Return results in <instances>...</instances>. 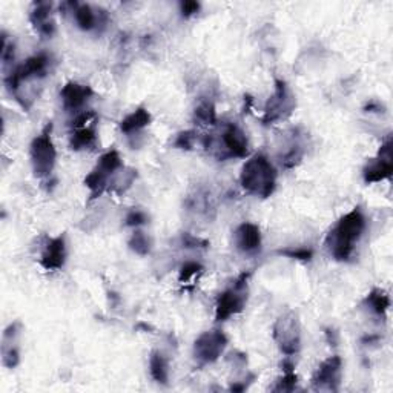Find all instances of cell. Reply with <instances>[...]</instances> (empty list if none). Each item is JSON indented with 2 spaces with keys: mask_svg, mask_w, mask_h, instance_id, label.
<instances>
[{
  "mask_svg": "<svg viewBox=\"0 0 393 393\" xmlns=\"http://www.w3.org/2000/svg\"><path fill=\"white\" fill-rule=\"evenodd\" d=\"M365 225L368 221H365L361 208H353L338 220L335 228L329 232L326 238V245L335 260H349L355 251V245L364 234Z\"/></svg>",
  "mask_w": 393,
  "mask_h": 393,
  "instance_id": "cell-1",
  "label": "cell"
},
{
  "mask_svg": "<svg viewBox=\"0 0 393 393\" xmlns=\"http://www.w3.org/2000/svg\"><path fill=\"white\" fill-rule=\"evenodd\" d=\"M240 183L246 192L267 199L275 191L276 169L264 154H257L241 169Z\"/></svg>",
  "mask_w": 393,
  "mask_h": 393,
  "instance_id": "cell-2",
  "label": "cell"
},
{
  "mask_svg": "<svg viewBox=\"0 0 393 393\" xmlns=\"http://www.w3.org/2000/svg\"><path fill=\"white\" fill-rule=\"evenodd\" d=\"M31 163L34 175L37 178L49 177L54 171L57 151L52 141V123L49 122L47 127L42 129L37 137H34L30 148Z\"/></svg>",
  "mask_w": 393,
  "mask_h": 393,
  "instance_id": "cell-3",
  "label": "cell"
},
{
  "mask_svg": "<svg viewBox=\"0 0 393 393\" xmlns=\"http://www.w3.org/2000/svg\"><path fill=\"white\" fill-rule=\"evenodd\" d=\"M251 272L241 274L229 289L218 295L216 306L217 323H223V321H226L232 315L243 312L247 303V281L251 278Z\"/></svg>",
  "mask_w": 393,
  "mask_h": 393,
  "instance_id": "cell-4",
  "label": "cell"
},
{
  "mask_svg": "<svg viewBox=\"0 0 393 393\" xmlns=\"http://www.w3.org/2000/svg\"><path fill=\"white\" fill-rule=\"evenodd\" d=\"M274 339L278 344L280 351L293 356L301 349V326L297 312L289 310L283 314L274 324Z\"/></svg>",
  "mask_w": 393,
  "mask_h": 393,
  "instance_id": "cell-5",
  "label": "cell"
},
{
  "mask_svg": "<svg viewBox=\"0 0 393 393\" xmlns=\"http://www.w3.org/2000/svg\"><path fill=\"white\" fill-rule=\"evenodd\" d=\"M295 110V97L291 93L289 86L286 85L284 80L276 78L275 80V91L269 97L266 106H264V115L263 123L272 124L275 122H280L288 119Z\"/></svg>",
  "mask_w": 393,
  "mask_h": 393,
  "instance_id": "cell-6",
  "label": "cell"
},
{
  "mask_svg": "<svg viewBox=\"0 0 393 393\" xmlns=\"http://www.w3.org/2000/svg\"><path fill=\"white\" fill-rule=\"evenodd\" d=\"M228 346V336L223 330L213 329L203 332L194 343V356L199 368L216 363Z\"/></svg>",
  "mask_w": 393,
  "mask_h": 393,
  "instance_id": "cell-7",
  "label": "cell"
},
{
  "mask_svg": "<svg viewBox=\"0 0 393 393\" xmlns=\"http://www.w3.org/2000/svg\"><path fill=\"white\" fill-rule=\"evenodd\" d=\"M49 65V57L47 54H37L33 56L28 60H25L22 65L17 66L11 74H8L5 78L6 88L10 89L11 94H16L25 82H28L31 78H40L47 76V69Z\"/></svg>",
  "mask_w": 393,
  "mask_h": 393,
  "instance_id": "cell-8",
  "label": "cell"
},
{
  "mask_svg": "<svg viewBox=\"0 0 393 393\" xmlns=\"http://www.w3.org/2000/svg\"><path fill=\"white\" fill-rule=\"evenodd\" d=\"M393 174V162H392V139L389 137L382 143L378 157L364 168L363 177L365 183H378L382 180H389Z\"/></svg>",
  "mask_w": 393,
  "mask_h": 393,
  "instance_id": "cell-9",
  "label": "cell"
},
{
  "mask_svg": "<svg viewBox=\"0 0 393 393\" xmlns=\"http://www.w3.org/2000/svg\"><path fill=\"white\" fill-rule=\"evenodd\" d=\"M343 361L338 355L330 356L318 365L317 372L312 377V386L317 390H332L336 392L339 381H341Z\"/></svg>",
  "mask_w": 393,
  "mask_h": 393,
  "instance_id": "cell-10",
  "label": "cell"
},
{
  "mask_svg": "<svg viewBox=\"0 0 393 393\" xmlns=\"http://www.w3.org/2000/svg\"><path fill=\"white\" fill-rule=\"evenodd\" d=\"M94 95L91 86L80 85L77 82H68L60 91L61 103L68 112H76L82 110L85 103Z\"/></svg>",
  "mask_w": 393,
  "mask_h": 393,
  "instance_id": "cell-11",
  "label": "cell"
},
{
  "mask_svg": "<svg viewBox=\"0 0 393 393\" xmlns=\"http://www.w3.org/2000/svg\"><path fill=\"white\" fill-rule=\"evenodd\" d=\"M234 243L240 252L255 254L262 247V230L254 223H241L234 232Z\"/></svg>",
  "mask_w": 393,
  "mask_h": 393,
  "instance_id": "cell-12",
  "label": "cell"
},
{
  "mask_svg": "<svg viewBox=\"0 0 393 393\" xmlns=\"http://www.w3.org/2000/svg\"><path fill=\"white\" fill-rule=\"evenodd\" d=\"M223 146L228 151L229 157L237 158H246L249 156V143L246 134L243 129L238 128L237 124L229 123L226 124L225 131L221 134Z\"/></svg>",
  "mask_w": 393,
  "mask_h": 393,
  "instance_id": "cell-13",
  "label": "cell"
},
{
  "mask_svg": "<svg viewBox=\"0 0 393 393\" xmlns=\"http://www.w3.org/2000/svg\"><path fill=\"white\" fill-rule=\"evenodd\" d=\"M20 323L14 321L10 326L5 329L4 339H2V361L4 365L8 369H14L17 364L20 363V351L17 346V339L20 335Z\"/></svg>",
  "mask_w": 393,
  "mask_h": 393,
  "instance_id": "cell-14",
  "label": "cell"
},
{
  "mask_svg": "<svg viewBox=\"0 0 393 393\" xmlns=\"http://www.w3.org/2000/svg\"><path fill=\"white\" fill-rule=\"evenodd\" d=\"M40 263L43 269L47 271H59L66 263V241L65 235H59L49 240V243L45 247L42 254Z\"/></svg>",
  "mask_w": 393,
  "mask_h": 393,
  "instance_id": "cell-15",
  "label": "cell"
},
{
  "mask_svg": "<svg viewBox=\"0 0 393 393\" xmlns=\"http://www.w3.org/2000/svg\"><path fill=\"white\" fill-rule=\"evenodd\" d=\"M51 10L52 4L51 2H39L34 4L33 11L30 14V22L35 28L42 37H51L56 31L54 20L51 19Z\"/></svg>",
  "mask_w": 393,
  "mask_h": 393,
  "instance_id": "cell-16",
  "label": "cell"
},
{
  "mask_svg": "<svg viewBox=\"0 0 393 393\" xmlns=\"http://www.w3.org/2000/svg\"><path fill=\"white\" fill-rule=\"evenodd\" d=\"M97 145V122L88 123L85 127L74 128L69 139V146L73 151L93 149Z\"/></svg>",
  "mask_w": 393,
  "mask_h": 393,
  "instance_id": "cell-17",
  "label": "cell"
},
{
  "mask_svg": "<svg viewBox=\"0 0 393 393\" xmlns=\"http://www.w3.org/2000/svg\"><path fill=\"white\" fill-rule=\"evenodd\" d=\"M151 120H153V117H151V114L146 108H137L134 112H131L129 115H127L120 123V129L122 132L124 134H134V132H139L141 131L143 128H146L148 124L151 123Z\"/></svg>",
  "mask_w": 393,
  "mask_h": 393,
  "instance_id": "cell-18",
  "label": "cell"
},
{
  "mask_svg": "<svg viewBox=\"0 0 393 393\" xmlns=\"http://www.w3.org/2000/svg\"><path fill=\"white\" fill-rule=\"evenodd\" d=\"M110 177L111 175L103 172L102 169H98L97 166L94 171H91L86 175L85 186L89 189V196H91V200L98 199L105 191L110 189Z\"/></svg>",
  "mask_w": 393,
  "mask_h": 393,
  "instance_id": "cell-19",
  "label": "cell"
},
{
  "mask_svg": "<svg viewBox=\"0 0 393 393\" xmlns=\"http://www.w3.org/2000/svg\"><path fill=\"white\" fill-rule=\"evenodd\" d=\"M149 372H151V377L154 378L156 382L158 384H168L169 381V364L166 356L158 352L154 351L149 356Z\"/></svg>",
  "mask_w": 393,
  "mask_h": 393,
  "instance_id": "cell-20",
  "label": "cell"
},
{
  "mask_svg": "<svg viewBox=\"0 0 393 393\" xmlns=\"http://www.w3.org/2000/svg\"><path fill=\"white\" fill-rule=\"evenodd\" d=\"M74 17L80 30L91 31L98 23V17L95 11L88 4H77L74 6Z\"/></svg>",
  "mask_w": 393,
  "mask_h": 393,
  "instance_id": "cell-21",
  "label": "cell"
},
{
  "mask_svg": "<svg viewBox=\"0 0 393 393\" xmlns=\"http://www.w3.org/2000/svg\"><path fill=\"white\" fill-rule=\"evenodd\" d=\"M365 303H368L373 314H377L378 317L384 318L390 307V297L386 291L375 288L369 292L368 298H365Z\"/></svg>",
  "mask_w": 393,
  "mask_h": 393,
  "instance_id": "cell-22",
  "label": "cell"
},
{
  "mask_svg": "<svg viewBox=\"0 0 393 393\" xmlns=\"http://www.w3.org/2000/svg\"><path fill=\"white\" fill-rule=\"evenodd\" d=\"M194 122L199 124H204V127H216L217 124L216 105L209 100L201 102L194 111Z\"/></svg>",
  "mask_w": 393,
  "mask_h": 393,
  "instance_id": "cell-23",
  "label": "cell"
},
{
  "mask_svg": "<svg viewBox=\"0 0 393 393\" xmlns=\"http://www.w3.org/2000/svg\"><path fill=\"white\" fill-rule=\"evenodd\" d=\"M293 369H295V365L292 361H289V360L283 361L284 375L278 380V382H276V386L272 389L274 392H293L295 390V387H297V382H298V377Z\"/></svg>",
  "mask_w": 393,
  "mask_h": 393,
  "instance_id": "cell-24",
  "label": "cell"
},
{
  "mask_svg": "<svg viewBox=\"0 0 393 393\" xmlns=\"http://www.w3.org/2000/svg\"><path fill=\"white\" fill-rule=\"evenodd\" d=\"M97 168L102 169L103 172H106V174L112 177L114 174H117V171H120V169L123 168L122 157H120L117 151L111 149V151H108V153L100 157V160H98V163H97Z\"/></svg>",
  "mask_w": 393,
  "mask_h": 393,
  "instance_id": "cell-25",
  "label": "cell"
},
{
  "mask_svg": "<svg viewBox=\"0 0 393 393\" xmlns=\"http://www.w3.org/2000/svg\"><path fill=\"white\" fill-rule=\"evenodd\" d=\"M129 249L132 252H136L137 255L145 257L151 252V241L149 238L145 235V232L141 230H136L132 234V237L129 238Z\"/></svg>",
  "mask_w": 393,
  "mask_h": 393,
  "instance_id": "cell-26",
  "label": "cell"
},
{
  "mask_svg": "<svg viewBox=\"0 0 393 393\" xmlns=\"http://www.w3.org/2000/svg\"><path fill=\"white\" fill-rule=\"evenodd\" d=\"M280 255H284L292 260H300V262H310L314 258V251L309 247H297V249H281L278 252Z\"/></svg>",
  "mask_w": 393,
  "mask_h": 393,
  "instance_id": "cell-27",
  "label": "cell"
},
{
  "mask_svg": "<svg viewBox=\"0 0 393 393\" xmlns=\"http://www.w3.org/2000/svg\"><path fill=\"white\" fill-rule=\"evenodd\" d=\"M195 140H196V132L195 131H183L177 136V139L174 141V148L191 151L195 145Z\"/></svg>",
  "mask_w": 393,
  "mask_h": 393,
  "instance_id": "cell-28",
  "label": "cell"
},
{
  "mask_svg": "<svg viewBox=\"0 0 393 393\" xmlns=\"http://www.w3.org/2000/svg\"><path fill=\"white\" fill-rule=\"evenodd\" d=\"M203 272V266L200 263H195V262H187L180 267V281L186 283L189 281L192 276L199 275Z\"/></svg>",
  "mask_w": 393,
  "mask_h": 393,
  "instance_id": "cell-29",
  "label": "cell"
},
{
  "mask_svg": "<svg viewBox=\"0 0 393 393\" xmlns=\"http://www.w3.org/2000/svg\"><path fill=\"white\" fill-rule=\"evenodd\" d=\"M148 220H149L148 216L143 211H131L127 216V220H124V223H127V226L139 228L141 225H146Z\"/></svg>",
  "mask_w": 393,
  "mask_h": 393,
  "instance_id": "cell-30",
  "label": "cell"
},
{
  "mask_svg": "<svg viewBox=\"0 0 393 393\" xmlns=\"http://www.w3.org/2000/svg\"><path fill=\"white\" fill-rule=\"evenodd\" d=\"M182 243L184 247L187 249H195V247H208L209 246V241L206 240H201V238H196L191 234H183L182 235Z\"/></svg>",
  "mask_w": 393,
  "mask_h": 393,
  "instance_id": "cell-31",
  "label": "cell"
},
{
  "mask_svg": "<svg viewBox=\"0 0 393 393\" xmlns=\"http://www.w3.org/2000/svg\"><path fill=\"white\" fill-rule=\"evenodd\" d=\"M180 11L183 17H191L200 11V4L195 0H184L180 4Z\"/></svg>",
  "mask_w": 393,
  "mask_h": 393,
  "instance_id": "cell-32",
  "label": "cell"
},
{
  "mask_svg": "<svg viewBox=\"0 0 393 393\" xmlns=\"http://www.w3.org/2000/svg\"><path fill=\"white\" fill-rule=\"evenodd\" d=\"M14 60V43H8L6 35L4 34V45H2V61L4 65H10Z\"/></svg>",
  "mask_w": 393,
  "mask_h": 393,
  "instance_id": "cell-33",
  "label": "cell"
}]
</instances>
